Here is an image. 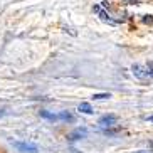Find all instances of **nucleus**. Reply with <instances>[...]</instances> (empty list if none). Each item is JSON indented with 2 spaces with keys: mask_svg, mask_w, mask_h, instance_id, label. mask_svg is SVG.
<instances>
[{
  "mask_svg": "<svg viewBox=\"0 0 153 153\" xmlns=\"http://www.w3.org/2000/svg\"><path fill=\"white\" fill-rule=\"evenodd\" d=\"M135 2H138V0H135Z\"/></svg>",
  "mask_w": 153,
  "mask_h": 153,
  "instance_id": "dca6fc26",
  "label": "nucleus"
},
{
  "mask_svg": "<svg viewBox=\"0 0 153 153\" xmlns=\"http://www.w3.org/2000/svg\"><path fill=\"white\" fill-rule=\"evenodd\" d=\"M131 71H133V74H135L138 79H146L148 76V69L143 68V66H140V64H133L131 66Z\"/></svg>",
  "mask_w": 153,
  "mask_h": 153,
  "instance_id": "f257e3e1",
  "label": "nucleus"
},
{
  "mask_svg": "<svg viewBox=\"0 0 153 153\" xmlns=\"http://www.w3.org/2000/svg\"><path fill=\"white\" fill-rule=\"evenodd\" d=\"M136 153H148V152H136Z\"/></svg>",
  "mask_w": 153,
  "mask_h": 153,
  "instance_id": "2eb2a0df",
  "label": "nucleus"
},
{
  "mask_svg": "<svg viewBox=\"0 0 153 153\" xmlns=\"http://www.w3.org/2000/svg\"><path fill=\"white\" fill-rule=\"evenodd\" d=\"M41 116L45 118V120H52V121L59 120V116H56V114H52V113H49V111H41Z\"/></svg>",
  "mask_w": 153,
  "mask_h": 153,
  "instance_id": "0eeeda50",
  "label": "nucleus"
},
{
  "mask_svg": "<svg viewBox=\"0 0 153 153\" xmlns=\"http://www.w3.org/2000/svg\"><path fill=\"white\" fill-rule=\"evenodd\" d=\"M59 120H62V121H72L74 118L71 116V113H68V111H62L61 114H59Z\"/></svg>",
  "mask_w": 153,
  "mask_h": 153,
  "instance_id": "6e6552de",
  "label": "nucleus"
},
{
  "mask_svg": "<svg viewBox=\"0 0 153 153\" xmlns=\"http://www.w3.org/2000/svg\"><path fill=\"white\" fill-rule=\"evenodd\" d=\"M79 111L84 113V114H93V113H94L89 103H81V104H79Z\"/></svg>",
  "mask_w": 153,
  "mask_h": 153,
  "instance_id": "39448f33",
  "label": "nucleus"
},
{
  "mask_svg": "<svg viewBox=\"0 0 153 153\" xmlns=\"http://www.w3.org/2000/svg\"><path fill=\"white\" fill-rule=\"evenodd\" d=\"M5 114H7V113H5V109H0V118L5 116Z\"/></svg>",
  "mask_w": 153,
  "mask_h": 153,
  "instance_id": "ddd939ff",
  "label": "nucleus"
},
{
  "mask_svg": "<svg viewBox=\"0 0 153 153\" xmlns=\"http://www.w3.org/2000/svg\"><path fill=\"white\" fill-rule=\"evenodd\" d=\"M15 148H19L20 152L24 153H37V146L36 145H29V143H19V141H15Z\"/></svg>",
  "mask_w": 153,
  "mask_h": 153,
  "instance_id": "7ed1b4c3",
  "label": "nucleus"
},
{
  "mask_svg": "<svg viewBox=\"0 0 153 153\" xmlns=\"http://www.w3.org/2000/svg\"><path fill=\"white\" fill-rule=\"evenodd\" d=\"M146 69H148V76L150 77H153V62L150 61L148 64H146Z\"/></svg>",
  "mask_w": 153,
  "mask_h": 153,
  "instance_id": "9b49d317",
  "label": "nucleus"
},
{
  "mask_svg": "<svg viewBox=\"0 0 153 153\" xmlns=\"http://www.w3.org/2000/svg\"><path fill=\"white\" fill-rule=\"evenodd\" d=\"M116 120H118V116L116 114H106V116H103L101 120H99V125L101 126H113L114 123H116Z\"/></svg>",
  "mask_w": 153,
  "mask_h": 153,
  "instance_id": "20e7f679",
  "label": "nucleus"
},
{
  "mask_svg": "<svg viewBox=\"0 0 153 153\" xmlns=\"http://www.w3.org/2000/svg\"><path fill=\"white\" fill-rule=\"evenodd\" d=\"M150 148H152V152H153V141H150Z\"/></svg>",
  "mask_w": 153,
  "mask_h": 153,
  "instance_id": "4468645a",
  "label": "nucleus"
},
{
  "mask_svg": "<svg viewBox=\"0 0 153 153\" xmlns=\"http://www.w3.org/2000/svg\"><path fill=\"white\" fill-rule=\"evenodd\" d=\"M93 98L94 99H108V98H111V94L109 93H101V94H94Z\"/></svg>",
  "mask_w": 153,
  "mask_h": 153,
  "instance_id": "1a4fd4ad",
  "label": "nucleus"
},
{
  "mask_svg": "<svg viewBox=\"0 0 153 153\" xmlns=\"http://www.w3.org/2000/svg\"><path fill=\"white\" fill-rule=\"evenodd\" d=\"M98 14H99V17L103 19L104 22H108V24H114V20H113V19H109V15L106 14L104 10H101V9H99V10H98Z\"/></svg>",
  "mask_w": 153,
  "mask_h": 153,
  "instance_id": "423d86ee",
  "label": "nucleus"
},
{
  "mask_svg": "<svg viewBox=\"0 0 153 153\" xmlns=\"http://www.w3.org/2000/svg\"><path fill=\"white\" fill-rule=\"evenodd\" d=\"M143 24L152 25V24H153V15H145V17H143Z\"/></svg>",
  "mask_w": 153,
  "mask_h": 153,
  "instance_id": "9d476101",
  "label": "nucleus"
},
{
  "mask_svg": "<svg viewBox=\"0 0 153 153\" xmlns=\"http://www.w3.org/2000/svg\"><path fill=\"white\" fill-rule=\"evenodd\" d=\"M86 135H88V130H86V128H77V130H74L72 133H69L68 140L69 141H77V140L86 138Z\"/></svg>",
  "mask_w": 153,
  "mask_h": 153,
  "instance_id": "f03ea898",
  "label": "nucleus"
},
{
  "mask_svg": "<svg viewBox=\"0 0 153 153\" xmlns=\"http://www.w3.org/2000/svg\"><path fill=\"white\" fill-rule=\"evenodd\" d=\"M145 120H146V121H150V123H153V116H145Z\"/></svg>",
  "mask_w": 153,
  "mask_h": 153,
  "instance_id": "f8f14e48",
  "label": "nucleus"
}]
</instances>
